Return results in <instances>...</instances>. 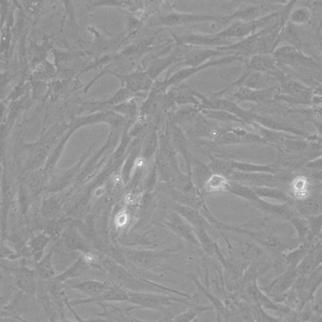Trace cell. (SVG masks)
I'll use <instances>...</instances> for the list:
<instances>
[{"mask_svg":"<svg viewBox=\"0 0 322 322\" xmlns=\"http://www.w3.org/2000/svg\"><path fill=\"white\" fill-rule=\"evenodd\" d=\"M1 322H19L15 320L9 319V318H1Z\"/></svg>","mask_w":322,"mask_h":322,"instance_id":"5bb4252c","label":"cell"},{"mask_svg":"<svg viewBox=\"0 0 322 322\" xmlns=\"http://www.w3.org/2000/svg\"><path fill=\"white\" fill-rule=\"evenodd\" d=\"M99 322V321H91V322ZM73 322L63 321V322Z\"/></svg>","mask_w":322,"mask_h":322,"instance_id":"e0dca14e","label":"cell"},{"mask_svg":"<svg viewBox=\"0 0 322 322\" xmlns=\"http://www.w3.org/2000/svg\"><path fill=\"white\" fill-rule=\"evenodd\" d=\"M201 113L209 119L223 122H241L242 119L227 112L202 109Z\"/></svg>","mask_w":322,"mask_h":322,"instance_id":"30bf717a","label":"cell"},{"mask_svg":"<svg viewBox=\"0 0 322 322\" xmlns=\"http://www.w3.org/2000/svg\"><path fill=\"white\" fill-rule=\"evenodd\" d=\"M186 46L181 61L172 67L170 76L177 70L187 67H196L211 60L212 58L221 57L225 54H234L231 52L221 51L211 48L194 47ZM167 76V77H169Z\"/></svg>","mask_w":322,"mask_h":322,"instance_id":"3957f363","label":"cell"},{"mask_svg":"<svg viewBox=\"0 0 322 322\" xmlns=\"http://www.w3.org/2000/svg\"><path fill=\"white\" fill-rule=\"evenodd\" d=\"M135 199L134 197V195L133 194L129 193L126 196V201L129 204H133L135 202Z\"/></svg>","mask_w":322,"mask_h":322,"instance_id":"4fadbf2b","label":"cell"},{"mask_svg":"<svg viewBox=\"0 0 322 322\" xmlns=\"http://www.w3.org/2000/svg\"><path fill=\"white\" fill-rule=\"evenodd\" d=\"M193 93L201 101V105L200 107L202 109L227 112L242 120L247 119L249 116V113L246 110L242 109L232 100L223 97H207L195 91H193Z\"/></svg>","mask_w":322,"mask_h":322,"instance_id":"277c9868","label":"cell"},{"mask_svg":"<svg viewBox=\"0 0 322 322\" xmlns=\"http://www.w3.org/2000/svg\"><path fill=\"white\" fill-rule=\"evenodd\" d=\"M112 284H109V283H102V282L88 281L72 285L71 288L83 293V295L89 297V299H93L99 297L107 291Z\"/></svg>","mask_w":322,"mask_h":322,"instance_id":"ba28073f","label":"cell"},{"mask_svg":"<svg viewBox=\"0 0 322 322\" xmlns=\"http://www.w3.org/2000/svg\"><path fill=\"white\" fill-rule=\"evenodd\" d=\"M227 185L225 178L219 175L213 176L207 184V189L210 191H217L223 189Z\"/></svg>","mask_w":322,"mask_h":322,"instance_id":"8fae6325","label":"cell"},{"mask_svg":"<svg viewBox=\"0 0 322 322\" xmlns=\"http://www.w3.org/2000/svg\"><path fill=\"white\" fill-rule=\"evenodd\" d=\"M242 59H243V57H241V55L235 53L233 55L227 56L225 57H221L220 59L209 60L207 63L198 66V67L183 68V69L177 70V71L172 73L169 77H166L164 81H160V83L165 89L169 90L170 87L179 85L186 79H189L192 76L195 75L199 72L208 69V68L228 65V64H231L234 61Z\"/></svg>","mask_w":322,"mask_h":322,"instance_id":"7a4b0ae2","label":"cell"},{"mask_svg":"<svg viewBox=\"0 0 322 322\" xmlns=\"http://www.w3.org/2000/svg\"><path fill=\"white\" fill-rule=\"evenodd\" d=\"M104 191H105V189H104L103 188H99V189H98L97 190H96L95 195H101V194H103L104 193Z\"/></svg>","mask_w":322,"mask_h":322,"instance_id":"9a60e30c","label":"cell"},{"mask_svg":"<svg viewBox=\"0 0 322 322\" xmlns=\"http://www.w3.org/2000/svg\"><path fill=\"white\" fill-rule=\"evenodd\" d=\"M114 182L115 184H119L121 183V178L119 176H117V177L114 178Z\"/></svg>","mask_w":322,"mask_h":322,"instance_id":"2e32d148","label":"cell"},{"mask_svg":"<svg viewBox=\"0 0 322 322\" xmlns=\"http://www.w3.org/2000/svg\"><path fill=\"white\" fill-rule=\"evenodd\" d=\"M126 297L125 294L120 289L117 285L113 283L111 287L105 293L99 295V297L93 299H87L85 300H75L70 303L71 305H77L79 304L88 303H104V302H119L125 301Z\"/></svg>","mask_w":322,"mask_h":322,"instance_id":"52a82bcc","label":"cell"},{"mask_svg":"<svg viewBox=\"0 0 322 322\" xmlns=\"http://www.w3.org/2000/svg\"><path fill=\"white\" fill-rule=\"evenodd\" d=\"M170 99L177 105L198 106L201 107V101L194 95L193 90L177 89L168 93Z\"/></svg>","mask_w":322,"mask_h":322,"instance_id":"9c48e42d","label":"cell"},{"mask_svg":"<svg viewBox=\"0 0 322 322\" xmlns=\"http://www.w3.org/2000/svg\"><path fill=\"white\" fill-rule=\"evenodd\" d=\"M182 49L183 47L179 50H176L167 57H158L154 58L150 65L147 73L150 77L153 80L155 79L166 70L179 63L183 57V51Z\"/></svg>","mask_w":322,"mask_h":322,"instance_id":"5b68a950","label":"cell"},{"mask_svg":"<svg viewBox=\"0 0 322 322\" xmlns=\"http://www.w3.org/2000/svg\"><path fill=\"white\" fill-rule=\"evenodd\" d=\"M208 21L226 23L225 16L219 17L207 14L183 13L171 11L157 13L152 19L151 24L155 27L171 28Z\"/></svg>","mask_w":322,"mask_h":322,"instance_id":"6da1fadb","label":"cell"},{"mask_svg":"<svg viewBox=\"0 0 322 322\" xmlns=\"http://www.w3.org/2000/svg\"><path fill=\"white\" fill-rule=\"evenodd\" d=\"M127 223V214L121 213H119L115 219V223L118 227H123Z\"/></svg>","mask_w":322,"mask_h":322,"instance_id":"7c38bea8","label":"cell"},{"mask_svg":"<svg viewBox=\"0 0 322 322\" xmlns=\"http://www.w3.org/2000/svg\"><path fill=\"white\" fill-rule=\"evenodd\" d=\"M255 28V25L251 22L235 21L219 33L215 34L216 37L222 39H240L246 37Z\"/></svg>","mask_w":322,"mask_h":322,"instance_id":"8992f818","label":"cell"}]
</instances>
